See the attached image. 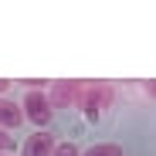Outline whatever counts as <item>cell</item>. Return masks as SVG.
Listing matches in <instances>:
<instances>
[{
	"label": "cell",
	"instance_id": "cell-1",
	"mask_svg": "<svg viewBox=\"0 0 156 156\" xmlns=\"http://www.w3.org/2000/svg\"><path fill=\"white\" fill-rule=\"evenodd\" d=\"M112 88L109 85H102V82H88V85H82V92H78V102L75 105L82 109V112H88V115H98V112H105V109H112Z\"/></svg>",
	"mask_w": 156,
	"mask_h": 156
},
{
	"label": "cell",
	"instance_id": "cell-2",
	"mask_svg": "<svg viewBox=\"0 0 156 156\" xmlns=\"http://www.w3.org/2000/svg\"><path fill=\"white\" fill-rule=\"evenodd\" d=\"M20 112H24V119H31L34 126H48L51 119H55V109H51V102H48L44 92H27Z\"/></svg>",
	"mask_w": 156,
	"mask_h": 156
},
{
	"label": "cell",
	"instance_id": "cell-3",
	"mask_svg": "<svg viewBox=\"0 0 156 156\" xmlns=\"http://www.w3.org/2000/svg\"><path fill=\"white\" fill-rule=\"evenodd\" d=\"M78 92H82V82H58L55 92L48 95V102H51V109H71L78 102Z\"/></svg>",
	"mask_w": 156,
	"mask_h": 156
},
{
	"label": "cell",
	"instance_id": "cell-4",
	"mask_svg": "<svg viewBox=\"0 0 156 156\" xmlns=\"http://www.w3.org/2000/svg\"><path fill=\"white\" fill-rule=\"evenodd\" d=\"M55 136L48 133V129H41V133H31L27 139H24V156H51L55 153Z\"/></svg>",
	"mask_w": 156,
	"mask_h": 156
},
{
	"label": "cell",
	"instance_id": "cell-5",
	"mask_svg": "<svg viewBox=\"0 0 156 156\" xmlns=\"http://www.w3.org/2000/svg\"><path fill=\"white\" fill-rule=\"evenodd\" d=\"M24 122V112H20V105L17 102H10V98H0V129H10L14 126H20Z\"/></svg>",
	"mask_w": 156,
	"mask_h": 156
},
{
	"label": "cell",
	"instance_id": "cell-6",
	"mask_svg": "<svg viewBox=\"0 0 156 156\" xmlns=\"http://www.w3.org/2000/svg\"><path fill=\"white\" fill-rule=\"evenodd\" d=\"M82 156H122V146H115V143H98V146L85 149Z\"/></svg>",
	"mask_w": 156,
	"mask_h": 156
},
{
	"label": "cell",
	"instance_id": "cell-7",
	"mask_svg": "<svg viewBox=\"0 0 156 156\" xmlns=\"http://www.w3.org/2000/svg\"><path fill=\"white\" fill-rule=\"evenodd\" d=\"M51 156H82V149H78L75 143H61V146H55Z\"/></svg>",
	"mask_w": 156,
	"mask_h": 156
},
{
	"label": "cell",
	"instance_id": "cell-8",
	"mask_svg": "<svg viewBox=\"0 0 156 156\" xmlns=\"http://www.w3.org/2000/svg\"><path fill=\"white\" fill-rule=\"evenodd\" d=\"M14 149V139H10V133L7 129H0V153H10Z\"/></svg>",
	"mask_w": 156,
	"mask_h": 156
},
{
	"label": "cell",
	"instance_id": "cell-9",
	"mask_svg": "<svg viewBox=\"0 0 156 156\" xmlns=\"http://www.w3.org/2000/svg\"><path fill=\"white\" fill-rule=\"evenodd\" d=\"M7 92V78H0V95H4Z\"/></svg>",
	"mask_w": 156,
	"mask_h": 156
},
{
	"label": "cell",
	"instance_id": "cell-10",
	"mask_svg": "<svg viewBox=\"0 0 156 156\" xmlns=\"http://www.w3.org/2000/svg\"><path fill=\"white\" fill-rule=\"evenodd\" d=\"M0 156H10V153H0Z\"/></svg>",
	"mask_w": 156,
	"mask_h": 156
}]
</instances>
